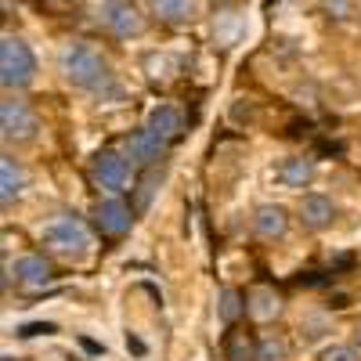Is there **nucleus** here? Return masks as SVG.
I'll return each mask as SVG.
<instances>
[{"mask_svg": "<svg viewBox=\"0 0 361 361\" xmlns=\"http://www.w3.org/2000/svg\"><path fill=\"white\" fill-rule=\"evenodd\" d=\"M58 73L76 90H87V94H98V98H119V83L109 62L87 44H66L58 51Z\"/></svg>", "mask_w": 361, "mask_h": 361, "instance_id": "nucleus-1", "label": "nucleus"}, {"mask_svg": "<svg viewBox=\"0 0 361 361\" xmlns=\"http://www.w3.org/2000/svg\"><path fill=\"white\" fill-rule=\"evenodd\" d=\"M44 246L54 250L58 257L80 260V257L90 253V228L76 214H58L44 224Z\"/></svg>", "mask_w": 361, "mask_h": 361, "instance_id": "nucleus-2", "label": "nucleus"}, {"mask_svg": "<svg viewBox=\"0 0 361 361\" xmlns=\"http://www.w3.org/2000/svg\"><path fill=\"white\" fill-rule=\"evenodd\" d=\"M37 80V58L25 40L4 37L0 40V83L8 90H22Z\"/></svg>", "mask_w": 361, "mask_h": 361, "instance_id": "nucleus-3", "label": "nucleus"}, {"mask_svg": "<svg viewBox=\"0 0 361 361\" xmlns=\"http://www.w3.org/2000/svg\"><path fill=\"white\" fill-rule=\"evenodd\" d=\"M37 130H40V119L29 109V102L18 98L0 102V137H4V145H29L37 137Z\"/></svg>", "mask_w": 361, "mask_h": 361, "instance_id": "nucleus-4", "label": "nucleus"}, {"mask_svg": "<svg viewBox=\"0 0 361 361\" xmlns=\"http://www.w3.org/2000/svg\"><path fill=\"white\" fill-rule=\"evenodd\" d=\"M98 18H102V25L109 29V33L119 37V40H130V37L145 33V18H141V11L130 4V0H102Z\"/></svg>", "mask_w": 361, "mask_h": 361, "instance_id": "nucleus-5", "label": "nucleus"}, {"mask_svg": "<svg viewBox=\"0 0 361 361\" xmlns=\"http://www.w3.org/2000/svg\"><path fill=\"white\" fill-rule=\"evenodd\" d=\"M130 166H134V163H127V156H119V152H102V156L94 159V166H90V177H94V185H98L102 192L119 195V192L130 188V177H134Z\"/></svg>", "mask_w": 361, "mask_h": 361, "instance_id": "nucleus-6", "label": "nucleus"}, {"mask_svg": "<svg viewBox=\"0 0 361 361\" xmlns=\"http://www.w3.org/2000/svg\"><path fill=\"white\" fill-rule=\"evenodd\" d=\"M94 224H98L102 235L119 238V235H127V231L134 228V209H130L123 199H119V195L98 199V206H94Z\"/></svg>", "mask_w": 361, "mask_h": 361, "instance_id": "nucleus-7", "label": "nucleus"}, {"mask_svg": "<svg viewBox=\"0 0 361 361\" xmlns=\"http://www.w3.org/2000/svg\"><path fill=\"white\" fill-rule=\"evenodd\" d=\"M166 145H170L166 137H159L156 130L141 127V130H134V134L123 141V156H127L134 166H152V163H159V159H163Z\"/></svg>", "mask_w": 361, "mask_h": 361, "instance_id": "nucleus-8", "label": "nucleus"}, {"mask_svg": "<svg viewBox=\"0 0 361 361\" xmlns=\"http://www.w3.org/2000/svg\"><path fill=\"white\" fill-rule=\"evenodd\" d=\"M11 275H15L18 289L40 293V289H47V286L54 282V267H51V260H44V257H37V253H29V257H18V260H15Z\"/></svg>", "mask_w": 361, "mask_h": 361, "instance_id": "nucleus-9", "label": "nucleus"}, {"mask_svg": "<svg viewBox=\"0 0 361 361\" xmlns=\"http://www.w3.org/2000/svg\"><path fill=\"white\" fill-rule=\"evenodd\" d=\"M336 221V202L329 195H304L300 199V224L307 231H325Z\"/></svg>", "mask_w": 361, "mask_h": 361, "instance_id": "nucleus-10", "label": "nucleus"}, {"mask_svg": "<svg viewBox=\"0 0 361 361\" xmlns=\"http://www.w3.org/2000/svg\"><path fill=\"white\" fill-rule=\"evenodd\" d=\"M253 231H257V238H264V243H279V238H286V231H289V214L282 206L267 202L253 214Z\"/></svg>", "mask_w": 361, "mask_h": 361, "instance_id": "nucleus-11", "label": "nucleus"}, {"mask_svg": "<svg viewBox=\"0 0 361 361\" xmlns=\"http://www.w3.org/2000/svg\"><path fill=\"white\" fill-rule=\"evenodd\" d=\"M25 185H29V177H25V166L15 159V156H4L0 159V202L11 206L25 195Z\"/></svg>", "mask_w": 361, "mask_h": 361, "instance_id": "nucleus-12", "label": "nucleus"}, {"mask_svg": "<svg viewBox=\"0 0 361 361\" xmlns=\"http://www.w3.org/2000/svg\"><path fill=\"white\" fill-rule=\"evenodd\" d=\"M148 8L166 25H185L199 15V0H148Z\"/></svg>", "mask_w": 361, "mask_h": 361, "instance_id": "nucleus-13", "label": "nucleus"}, {"mask_svg": "<svg viewBox=\"0 0 361 361\" xmlns=\"http://www.w3.org/2000/svg\"><path fill=\"white\" fill-rule=\"evenodd\" d=\"M145 127L156 130V134L166 137V141H173V137H180V130H185V116H180L173 105H156L152 112H148Z\"/></svg>", "mask_w": 361, "mask_h": 361, "instance_id": "nucleus-14", "label": "nucleus"}, {"mask_svg": "<svg viewBox=\"0 0 361 361\" xmlns=\"http://www.w3.org/2000/svg\"><path fill=\"white\" fill-rule=\"evenodd\" d=\"M279 180L286 188H307L314 180V159L307 156H289L279 163Z\"/></svg>", "mask_w": 361, "mask_h": 361, "instance_id": "nucleus-15", "label": "nucleus"}, {"mask_svg": "<svg viewBox=\"0 0 361 361\" xmlns=\"http://www.w3.org/2000/svg\"><path fill=\"white\" fill-rule=\"evenodd\" d=\"M246 307H250V318H253V322H271V318L282 314V296H279L275 289L260 286V289H253V293L246 296Z\"/></svg>", "mask_w": 361, "mask_h": 361, "instance_id": "nucleus-16", "label": "nucleus"}, {"mask_svg": "<svg viewBox=\"0 0 361 361\" xmlns=\"http://www.w3.org/2000/svg\"><path fill=\"white\" fill-rule=\"evenodd\" d=\"M246 311H250V307H246V296L238 293V289H221V293H217V318H221L224 325H235Z\"/></svg>", "mask_w": 361, "mask_h": 361, "instance_id": "nucleus-17", "label": "nucleus"}, {"mask_svg": "<svg viewBox=\"0 0 361 361\" xmlns=\"http://www.w3.org/2000/svg\"><path fill=\"white\" fill-rule=\"evenodd\" d=\"M145 73H148V80L166 83V80H173V73H177V62H173L170 54H148V58H145Z\"/></svg>", "mask_w": 361, "mask_h": 361, "instance_id": "nucleus-18", "label": "nucleus"}, {"mask_svg": "<svg viewBox=\"0 0 361 361\" xmlns=\"http://www.w3.org/2000/svg\"><path fill=\"white\" fill-rule=\"evenodd\" d=\"M257 361H289V343L282 336H264L257 343Z\"/></svg>", "mask_w": 361, "mask_h": 361, "instance_id": "nucleus-19", "label": "nucleus"}, {"mask_svg": "<svg viewBox=\"0 0 361 361\" xmlns=\"http://www.w3.org/2000/svg\"><path fill=\"white\" fill-rule=\"evenodd\" d=\"M228 361H257V343L246 333H235L228 340Z\"/></svg>", "mask_w": 361, "mask_h": 361, "instance_id": "nucleus-20", "label": "nucleus"}, {"mask_svg": "<svg viewBox=\"0 0 361 361\" xmlns=\"http://www.w3.org/2000/svg\"><path fill=\"white\" fill-rule=\"evenodd\" d=\"M217 22H224V29H221V25H214L217 40H221L224 47H231V44L238 40V29H243V22H238V15H235V11H221V15H217Z\"/></svg>", "mask_w": 361, "mask_h": 361, "instance_id": "nucleus-21", "label": "nucleus"}, {"mask_svg": "<svg viewBox=\"0 0 361 361\" xmlns=\"http://www.w3.org/2000/svg\"><path fill=\"white\" fill-rule=\"evenodd\" d=\"M322 361H361V357H357L354 347H347V343H333V347H325V350H322Z\"/></svg>", "mask_w": 361, "mask_h": 361, "instance_id": "nucleus-22", "label": "nucleus"}, {"mask_svg": "<svg viewBox=\"0 0 361 361\" xmlns=\"http://www.w3.org/2000/svg\"><path fill=\"white\" fill-rule=\"evenodd\" d=\"M322 11L329 18H347L354 8H350V0H322Z\"/></svg>", "mask_w": 361, "mask_h": 361, "instance_id": "nucleus-23", "label": "nucleus"}, {"mask_svg": "<svg viewBox=\"0 0 361 361\" xmlns=\"http://www.w3.org/2000/svg\"><path fill=\"white\" fill-rule=\"evenodd\" d=\"M37 333H54V325H29L25 336H37Z\"/></svg>", "mask_w": 361, "mask_h": 361, "instance_id": "nucleus-24", "label": "nucleus"}, {"mask_svg": "<svg viewBox=\"0 0 361 361\" xmlns=\"http://www.w3.org/2000/svg\"><path fill=\"white\" fill-rule=\"evenodd\" d=\"M354 340H357V347H361V322L354 325Z\"/></svg>", "mask_w": 361, "mask_h": 361, "instance_id": "nucleus-25", "label": "nucleus"}, {"mask_svg": "<svg viewBox=\"0 0 361 361\" xmlns=\"http://www.w3.org/2000/svg\"><path fill=\"white\" fill-rule=\"evenodd\" d=\"M4 361H18V357H11V354H8V357H4Z\"/></svg>", "mask_w": 361, "mask_h": 361, "instance_id": "nucleus-26", "label": "nucleus"}]
</instances>
